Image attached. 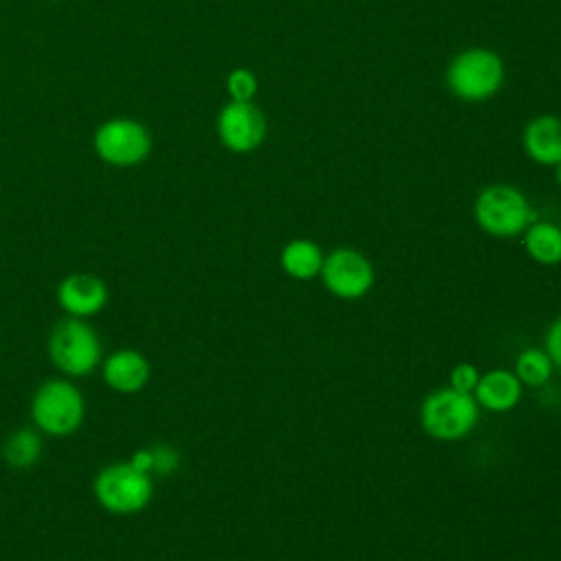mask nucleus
I'll use <instances>...</instances> for the list:
<instances>
[{"mask_svg": "<svg viewBox=\"0 0 561 561\" xmlns=\"http://www.w3.org/2000/svg\"><path fill=\"white\" fill-rule=\"evenodd\" d=\"M31 419L39 434L66 438L81 427L85 399L68 377L46 379L31 397Z\"/></svg>", "mask_w": 561, "mask_h": 561, "instance_id": "1", "label": "nucleus"}, {"mask_svg": "<svg viewBox=\"0 0 561 561\" xmlns=\"http://www.w3.org/2000/svg\"><path fill=\"white\" fill-rule=\"evenodd\" d=\"M50 364L68 379L94 373L103 362V346L99 333L88 320L66 316L59 320L46 342Z\"/></svg>", "mask_w": 561, "mask_h": 561, "instance_id": "2", "label": "nucleus"}, {"mask_svg": "<svg viewBox=\"0 0 561 561\" xmlns=\"http://www.w3.org/2000/svg\"><path fill=\"white\" fill-rule=\"evenodd\" d=\"M96 504L112 515H134L149 506L153 478L136 469L129 460H116L99 469L92 480Z\"/></svg>", "mask_w": 561, "mask_h": 561, "instance_id": "3", "label": "nucleus"}, {"mask_svg": "<svg viewBox=\"0 0 561 561\" xmlns=\"http://www.w3.org/2000/svg\"><path fill=\"white\" fill-rule=\"evenodd\" d=\"M476 224L491 237L511 239L537 221L524 193L511 184H491L482 188L473 204Z\"/></svg>", "mask_w": 561, "mask_h": 561, "instance_id": "4", "label": "nucleus"}, {"mask_svg": "<svg viewBox=\"0 0 561 561\" xmlns=\"http://www.w3.org/2000/svg\"><path fill=\"white\" fill-rule=\"evenodd\" d=\"M419 419L427 436L447 443L460 440L473 432L480 419V405L473 394H465L445 386L423 399Z\"/></svg>", "mask_w": 561, "mask_h": 561, "instance_id": "5", "label": "nucleus"}, {"mask_svg": "<svg viewBox=\"0 0 561 561\" xmlns=\"http://www.w3.org/2000/svg\"><path fill=\"white\" fill-rule=\"evenodd\" d=\"M445 81L449 92L460 101L480 103L502 88L504 64L500 55L489 48H467L451 59Z\"/></svg>", "mask_w": 561, "mask_h": 561, "instance_id": "6", "label": "nucleus"}, {"mask_svg": "<svg viewBox=\"0 0 561 561\" xmlns=\"http://www.w3.org/2000/svg\"><path fill=\"white\" fill-rule=\"evenodd\" d=\"M92 147L101 162L116 169H129L142 164L149 158L153 140L140 121L129 116H114L94 129Z\"/></svg>", "mask_w": 561, "mask_h": 561, "instance_id": "7", "label": "nucleus"}, {"mask_svg": "<svg viewBox=\"0 0 561 561\" xmlns=\"http://www.w3.org/2000/svg\"><path fill=\"white\" fill-rule=\"evenodd\" d=\"M322 285L342 300L364 298L375 285L373 263L355 248H335L324 254L320 270Z\"/></svg>", "mask_w": 561, "mask_h": 561, "instance_id": "8", "label": "nucleus"}, {"mask_svg": "<svg viewBox=\"0 0 561 561\" xmlns=\"http://www.w3.org/2000/svg\"><path fill=\"white\" fill-rule=\"evenodd\" d=\"M267 131L263 112L252 101H228L217 114L219 142L232 153L254 151Z\"/></svg>", "mask_w": 561, "mask_h": 561, "instance_id": "9", "label": "nucleus"}, {"mask_svg": "<svg viewBox=\"0 0 561 561\" xmlns=\"http://www.w3.org/2000/svg\"><path fill=\"white\" fill-rule=\"evenodd\" d=\"M55 296L66 316L88 320L107 307L110 289L105 280L92 272H72L59 280Z\"/></svg>", "mask_w": 561, "mask_h": 561, "instance_id": "10", "label": "nucleus"}, {"mask_svg": "<svg viewBox=\"0 0 561 561\" xmlns=\"http://www.w3.org/2000/svg\"><path fill=\"white\" fill-rule=\"evenodd\" d=\"M103 383L118 394L140 392L151 377L149 359L136 348H116L101 362Z\"/></svg>", "mask_w": 561, "mask_h": 561, "instance_id": "11", "label": "nucleus"}, {"mask_svg": "<svg viewBox=\"0 0 561 561\" xmlns=\"http://www.w3.org/2000/svg\"><path fill=\"white\" fill-rule=\"evenodd\" d=\"M526 156L543 167L561 162V118L552 114L535 116L526 123L522 134Z\"/></svg>", "mask_w": 561, "mask_h": 561, "instance_id": "12", "label": "nucleus"}, {"mask_svg": "<svg viewBox=\"0 0 561 561\" xmlns=\"http://www.w3.org/2000/svg\"><path fill=\"white\" fill-rule=\"evenodd\" d=\"M473 399L480 408L489 412H508L522 399V381L513 370L495 368L480 375V381L473 390Z\"/></svg>", "mask_w": 561, "mask_h": 561, "instance_id": "13", "label": "nucleus"}, {"mask_svg": "<svg viewBox=\"0 0 561 561\" xmlns=\"http://www.w3.org/2000/svg\"><path fill=\"white\" fill-rule=\"evenodd\" d=\"M324 254L318 243L309 239H294L280 252V267L296 280H311L320 276Z\"/></svg>", "mask_w": 561, "mask_h": 561, "instance_id": "14", "label": "nucleus"}, {"mask_svg": "<svg viewBox=\"0 0 561 561\" xmlns=\"http://www.w3.org/2000/svg\"><path fill=\"white\" fill-rule=\"evenodd\" d=\"M524 248L541 265L561 263V228L552 221H533L524 230Z\"/></svg>", "mask_w": 561, "mask_h": 561, "instance_id": "15", "label": "nucleus"}, {"mask_svg": "<svg viewBox=\"0 0 561 561\" xmlns=\"http://www.w3.org/2000/svg\"><path fill=\"white\" fill-rule=\"evenodd\" d=\"M2 458L11 469L24 471L39 462L42 458V436L33 427L13 430L2 443Z\"/></svg>", "mask_w": 561, "mask_h": 561, "instance_id": "16", "label": "nucleus"}, {"mask_svg": "<svg viewBox=\"0 0 561 561\" xmlns=\"http://www.w3.org/2000/svg\"><path fill=\"white\" fill-rule=\"evenodd\" d=\"M552 359L543 348H526L515 359V375L522 381V386H543L552 377Z\"/></svg>", "mask_w": 561, "mask_h": 561, "instance_id": "17", "label": "nucleus"}, {"mask_svg": "<svg viewBox=\"0 0 561 561\" xmlns=\"http://www.w3.org/2000/svg\"><path fill=\"white\" fill-rule=\"evenodd\" d=\"M259 81L252 70L248 68H234L226 77V92L230 101H252L256 94Z\"/></svg>", "mask_w": 561, "mask_h": 561, "instance_id": "18", "label": "nucleus"}, {"mask_svg": "<svg viewBox=\"0 0 561 561\" xmlns=\"http://www.w3.org/2000/svg\"><path fill=\"white\" fill-rule=\"evenodd\" d=\"M149 454H151V476H171L178 471L180 467V451L173 447V445H153L149 447Z\"/></svg>", "mask_w": 561, "mask_h": 561, "instance_id": "19", "label": "nucleus"}, {"mask_svg": "<svg viewBox=\"0 0 561 561\" xmlns=\"http://www.w3.org/2000/svg\"><path fill=\"white\" fill-rule=\"evenodd\" d=\"M478 381H480V370L469 362L456 364L449 373V388L465 392V394H473Z\"/></svg>", "mask_w": 561, "mask_h": 561, "instance_id": "20", "label": "nucleus"}, {"mask_svg": "<svg viewBox=\"0 0 561 561\" xmlns=\"http://www.w3.org/2000/svg\"><path fill=\"white\" fill-rule=\"evenodd\" d=\"M546 353L557 368H561V316L546 331Z\"/></svg>", "mask_w": 561, "mask_h": 561, "instance_id": "21", "label": "nucleus"}, {"mask_svg": "<svg viewBox=\"0 0 561 561\" xmlns=\"http://www.w3.org/2000/svg\"><path fill=\"white\" fill-rule=\"evenodd\" d=\"M557 167V171H554V178H557V184L561 186V162L559 164H554Z\"/></svg>", "mask_w": 561, "mask_h": 561, "instance_id": "22", "label": "nucleus"}]
</instances>
